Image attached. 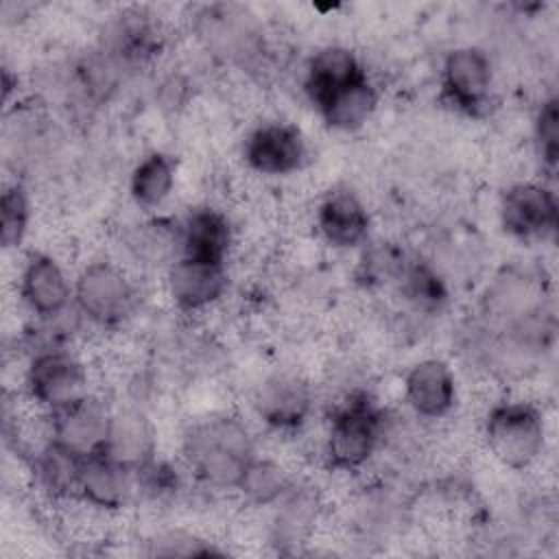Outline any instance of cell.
I'll return each mask as SVG.
<instances>
[{
    "mask_svg": "<svg viewBox=\"0 0 559 559\" xmlns=\"http://www.w3.org/2000/svg\"><path fill=\"white\" fill-rule=\"evenodd\" d=\"M321 518L319 493L304 483H297L271 507L269 542L280 550H290L306 544Z\"/></svg>",
    "mask_w": 559,
    "mask_h": 559,
    "instance_id": "ac0fdd59",
    "label": "cell"
},
{
    "mask_svg": "<svg viewBox=\"0 0 559 559\" xmlns=\"http://www.w3.org/2000/svg\"><path fill=\"white\" fill-rule=\"evenodd\" d=\"M314 225L325 245L338 251H349L367 242L371 231V216L354 190L334 188L319 201Z\"/></svg>",
    "mask_w": 559,
    "mask_h": 559,
    "instance_id": "4fadbf2b",
    "label": "cell"
},
{
    "mask_svg": "<svg viewBox=\"0 0 559 559\" xmlns=\"http://www.w3.org/2000/svg\"><path fill=\"white\" fill-rule=\"evenodd\" d=\"M114 406L87 393L76 402L46 415V437L76 456L105 452Z\"/></svg>",
    "mask_w": 559,
    "mask_h": 559,
    "instance_id": "ba28073f",
    "label": "cell"
},
{
    "mask_svg": "<svg viewBox=\"0 0 559 559\" xmlns=\"http://www.w3.org/2000/svg\"><path fill=\"white\" fill-rule=\"evenodd\" d=\"M199 31L207 48L227 61L245 63L262 48V35L247 11L238 7L214 4L199 15Z\"/></svg>",
    "mask_w": 559,
    "mask_h": 559,
    "instance_id": "5bb4252c",
    "label": "cell"
},
{
    "mask_svg": "<svg viewBox=\"0 0 559 559\" xmlns=\"http://www.w3.org/2000/svg\"><path fill=\"white\" fill-rule=\"evenodd\" d=\"M74 308L85 323L116 330L133 317L138 286L118 262H87L74 277Z\"/></svg>",
    "mask_w": 559,
    "mask_h": 559,
    "instance_id": "277c9868",
    "label": "cell"
},
{
    "mask_svg": "<svg viewBox=\"0 0 559 559\" xmlns=\"http://www.w3.org/2000/svg\"><path fill=\"white\" fill-rule=\"evenodd\" d=\"M395 282L400 284L402 295L417 310H428V312L439 310L448 299L443 280L437 275V271L428 262L406 260Z\"/></svg>",
    "mask_w": 559,
    "mask_h": 559,
    "instance_id": "d4e9b609",
    "label": "cell"
},
{
    "mask_svg": "<svg viewBox=\"0 0 559 559\" xmlns=\"http://www.w3.org/2000/svg\"><path fill=\"white\" fill-rule=\"evenodd\" d=\"M164 288L177 310L188 314L203 312L227 295V264L179 255L166 266Z\"/></svg>",
    "mask_w": 559,
    "mask_h": 559,
    "instance_id": "8fae6325",
    "label": "cell"
},
{
    "mask_svg": "<svg viewBox=\"0 0 559 559\" xmlns=\"http://www.w3.org/2000/svg\"><path fill=\"white\" fill-rule=\"evenodd\" d=\"M293 485L295 478L286 472L284 465L273 459L255 456L236 491L249 507L271 509Z\"/></svg>",
    "mask_w": 559,
    "mask_h": 559,
    "instance_id": "cb8c5ba5",
    "label": "cell"
},
{
    "mask_svg": "<svg viewBox=\"0 0 559 559\" xmlns=\"http://www.w3.org/2000/svg\"><path fill=\"white\" fill-rule=\"evenodd\" d=\"M31 472L35 487L50 500H76L83 456L57 445L48 437L31 452Z\"/></svg>",
    "mask_w": 559,
    "mask_h": 559,
    "instance_id": "44dd1931",
    "label": "cell"
},
{
    "mask_svg": "<svg viewBox=\"0 0 559 559\" xmlns=\"http://www.w3.org/2000/svg\"><path fill=\"white\" fill-rule=\"evenodd\" d=\"M177 183V162L164 151L146 153L129 175V197L140 210L162 207Z\"/></svg>",
    "mask_w": 559,
    "mask_h": 559,
    "instance_id": "603a6c76",
    "label": "cell"
},
{
    "mask_svg": "<svg viewBox=\"0 0 559 559\" xmlns=\"http://www.w3.org/2000/svg\"><path fill=\"white\" fill-rule=\"evenodd\" d=\"M105 454L133 474L157 456V437L151 419L138 406L114 408Z\"/></svg>",
    "mask_w": 559,
    "mask_h": 559,
    "instance_id": "ffe728a7",
    "label": "cell"
},
{
    "mask_svg": "<svg viewBox=\"0 0 559 559\" xmlns=\"http://www.w3.org/2000/svg\"><path fill=\"white\" fill-rule=\"evenodd\" d=\"M17 293L35 319H55L74 308V280L55 255L44 251H31L24 258Z\"/></svg>",
    "mask_w": 559,
    "mask_h": 559,
    "instance_id": "9c48e42d",
    "label": "cell"
},
{
    "mask_svg": "<svg viewBox=\"0 0 559 559\" xmlns=\"http://www.w3.org/2000/svg\"><path fill=\"white\" fill-rule=\"evenodd\" d=\"M310 384L295 373L269 376L253 395V411L258 419L277 432L299 430L312 413Z\"/></svg>",
    "mask_w": 559,
    "mask_h": 559,
    "instance_id": "7c38bea8",
    "label": "cell"
},
{
    "mask_svg": "<svg viewBox=\"0 0 559 559\" xmlns=\"http://www.w3.org/2000/svg\"><path fill=\"white\" fill-rule=\"evenodd\" d=\"M533 144L544 173L552 177L559 164V109L555 96L544 98L535 111Z\"/></svg>",
    "mask_w": 559,
    "mask_h": 559,
    "instance_id": "4316f807",
    "label": "cell"
},
{
    "mask_svg": "<svg viewBox=\"0 0 559 559\" xmlns=\"http://www.w3.org/2000/svg\"><path fill=\"white\" fill-rule=\"evenodd\" d=\"M31 225V197L24 183H9L0 199V245L11 251L17 249Z\"/></svg>",
    "mask_w": 559,
    "mask_h": 559,
    "instance_id": "484cf974",
    "label": "cell"
},
{
    "mask_svg": "<svg viewBox=\"0 0 559 559\" xmlns=\"http://www.w3.org/2000/svg\"><path fill=\"white\" fill-rule=\"evenodd\" d=\"M502 229L522 242H544L555 236L559 205L555 190L544 181L511 183L498 203Z\"/></svg>",
    "mask_w": 559,
    "mask_h": 559,
    "instance_id": "52a82bcc",
    "label": "cell"
},
{
    "mask_svg": "<svg viewBox=\"0 0 559 559\" xmlns=\"http://www.w3.org/2000/svg\"><path fill=\"white\" fill-rule=\"evenodd\" d=\"M258 448L249 426L229 413H212L192 421L181 437V459L205 489L236 491Z\"/></svg>",
    "mask_w": 559,
    "mask_h": 559,
    "instance_id": "6da1fadb",
    "label": "cell"
},
{
    "mask_svg": "<svg viewBox=\"0 0 559 559\" xmlns=\"http://www.w3.org/2000/svg\"><path fill=\"white\" fill-rule=\"evenodd\" d=\"M483 437L498 463L515 472L528 469L546 445L544 413L533 402L504 397L487 411Z\"/></svg>",
    "mask_w": 559,
    "mask_h": 559,
    "instance_id": "3957f363",
    "label": "cell"
},
{
    "mask_svg": "<svg viewBox=\"0 0 559 559\" xmlns=\"http://www.w3.org/2000/svg\"><path fill=\"white\" fill-rule=\"evenodd\" d=\"M380 103V94L376 83L367 76L354 81L352 85L343 87L334 96H330L319 109V118L332 131L352 133L362 129L376 114Z\"/></svg>",
    "mask_w": 559,
    "mask_h": 559,
    "instance_id": "7402d4cb",
    "label": "cell"
},
{
    "mask_svg": "<svg viewBox=\"0 0 559 559\" xmlns=\"http://www.w3.org/2000/svg\"><path fill=\"white\" fill-rule=\"evenodd\" d=\"M135 498V474L109 454H92L81 463L76 500L103 511H122Z\"/></svg>",
    "mask_w": 559,
    "mask_h": 559,
    "instance_id": "9a60e30c",
    "label": "cell"
},
{
    "mask_svg": "<svg viewBox=\"0 0 559 559\" xmlns=\"http://www.w3.org/2000/svg\"><path fill=\"white\" fill-rule=\"evenodd\" d=\"M177 236L179 255L205 262L227 264L234 247V225L229 216L214 205L190 207L177 223Z\"/></svg>",
    "mask_w": 559,
    "mask_h": 559,
    "instance_id": "e0dca14e",
    "label": "cell"
},
{
    "mask_svg": "<svg viewBox=\"0 0 559 559\" xmlns=\"http://www.w3.org/2000/svg\"><path fill=\"white\" fill-rule=\"evenodd\" d=\"M367 76L358 55L345 46H325L317 50L304 72V92L314 111L336 92Z\"/></svg>",
    "mask_w": 559,
    "mask_h": 559,
    "instance_id": "d6986e66",
    "label": "cell"
},
{
    "mask_svg": "<svg viewBox=\"0 0 559 559\" xmlns=\"http://www.w3.org/2000/svg\"><path fill=\"white\" fill-rule=\"evenodd\" d=\"M441 100L461 116L483 118L493 103V66L478 46H459L441 63Z\"/></svg>",
    "mask_w": 559,
    "mask_h": 559,
    "instance_id": "8992f818",
    "label": "cell"
},
{
    "mask_svg": "<svg viewBox=\"0 0 559 559\" xmlns=\"http://www.w3.org/2000/svg\"><path fill=\"white\" fill-rule=\"evenodd\" d=\"M155 555H203V552H218L207 544L205 539H199L197 535H188L183 531H166L157 535L153 542Z\"/></svg>",
    "mask_w": 559,
    "mask_h": 559,
    "instance_id": "83f0119b",
    "label": "cell"
},
{
    "mask_svg": "<svg viewBox=\"0 0 559 559\" xmlns=\"http://www.w3.org/2000/svg\"><path fill=\"white\" fill-rule=\"evenodd\" d=\"M245 164L264 177H288L304 168L308 144L299 127L284 120L262 122L242 142Z\"/></svg>",
    "mask_w": 559,
    "mask_h": 559,
    "instance_id": "30bf717a",
    "label": "cell"
},
{
    "mask_svg": "<svg viewBox=\"0 0 559 559\" xmlns=\"http://www.w3.org/2000/svg\"><path fill=\"white\" fill-rule=\"evenodd\" d=\"M404 402L421 419H443L456 404V376L441 358H424L404 376Z\"/></svg>",
    "mask_w": 559,
    "mask_h": 559,
    "instance_id": "2e32d148",
    "label": "cell"
},
{
    "mask_svg": "<svg viewBox=\"0 0 559 559\" xmlns=\"http://www.w3.org/2000/svg\"><path fill=\"white\" fill-rule=\"evenodd\" d=\"M386 437V413L373 393L352 389L332 408L323 439L325 465L334 472H360Z\"/></svg>",
    "mask_w": 559,
    "mask_h": 559,
    "instance_id": "7a4b0ae2",
    "label": "cell"
},
{
    "mask_svg": "<svg viewBox=\"0 0 559 559\" xmlns=\"http://www.w3.org/2000/svg\"><path fill=\"white\" fill-rule=\"evenodd\" d=\"M24 391L44 415H50L90 393L87 367L70 345L37 349L28 354Z\"/></svg>",
    "mask_w": 559,
    "mask_h": 559,
    "instance_id": "5b68a950",
    "label": "cell"
}]
</instances>
